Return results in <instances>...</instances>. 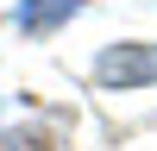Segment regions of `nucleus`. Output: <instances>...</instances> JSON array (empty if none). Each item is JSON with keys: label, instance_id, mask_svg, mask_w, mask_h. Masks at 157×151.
<instances>
[{"label": "nucleus", "instance_id": "f257e3e1", "mask_svg": "<svg viewBox=\"0 0 157 151\" xmlns=\"http://www.w3.org/2000/svg\"><path fill=\"white\" fill-rule=\"evenodd\" d=\"M94 76L107 88H145V82H157V44H120V50H107V57L94 63Z\"/></svg>", "mask_w": 157, "mask_h": 151}, {"label": "nucleus", "instance_id": "f03ea898", "mask_svg": "<svg viewBox=\"0 0 157 151\" xmlns=\"http://www.w3.org/2000/svg\"><path fill=\"white\" fill-rule=\"evenodd\" d=\"M82 6V0H19V32H57L63 19H69V13Z\"/></svg>", "mask_w": 157, "mask_h": 151}, {"label": "nucleus", "instance_id": "7ed1b4c3", "mask_svg": "<svg viewBox=\"0 0 157 151\" xmlns=\"http://www.w3.org/2000/svg\"><path fill=\"white\" fill-rule=\"evenodd\" d=\"M0 151H63V145L44 126H19V132H0Z\"/></svg>", "mask_w": 157, "mask_h": 151}]
</instances>
